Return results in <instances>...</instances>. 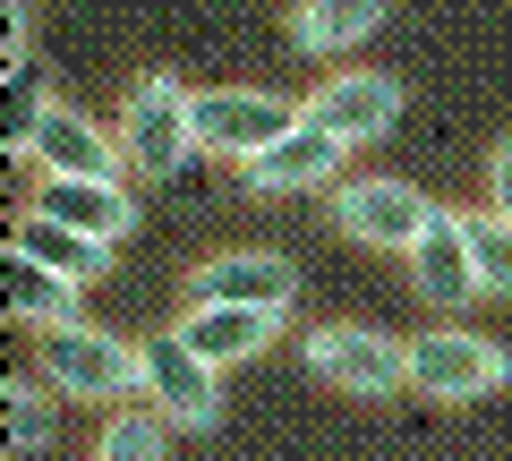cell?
Segmentation results:
<instances>
[{"mask_svg": "<svg viewBox=\"0 0 512 461\" xmlns=\"http://www.w3.org/2000/svg\"><path fill=\"white\" fill-rule=\"evenodd\" d=\"M9 444H18V453H43V444H52V402H43L35 385H9Z\"/></svg>", "mask_w": 512, "mask_h": 461, "instance_id": "cell-21", "label": "cell"}, {"mask_svg": "<svg viewBox=\"0 0 512 461\" xmlns=\"http://www.w3.org/2000/svg\"><path fill=\"white\" fill-rule=\"evenodd\" d=\"M512 376V351L487 342V333H461V325H436L410 342V385L427 402H487L495 385Z\"/></svg>", "mask_w": 512, "mask_h": 461, "instance_id": "cell-3", "label": "cell"}, {"mask_svg": "<svg viewBox=\"0 0 512 461\" xmlns=\"http://www.w3.org/2000/svg\"><path fill=\"white\" fill-rule=\"evenodd\" d=\"M308 351V368L325 376V385H342V393H393V385H410V342H393V333H376V325H325V333H308L299 342Z\"/></svg>", "mask_w": 512, "mask_h": 461, "instance_id": "cell-7", "label": "cell"}, {"mask_svg": "<svg viewBox=\"0 0 512 461\" xmlns=\"http://www.w3.org/2000/svg\"><path fill=\"white\" fill-rule=\"evenodd\" d=\"M333 222H342V240H359V248H402L410 257V248L427 240L436 205L410 180H342L333 188Z\"/></svg>", "mask_w": 512, "mask_h": 461, "instance_id": "cell-8", "label": "cell"}, {"mask_svg": "<svg viewBox=\"0 0 512 461\" xmlns=\"http://www.w3.org/2000/svg\"><path fill=\"white\" fill-rule=\"evenodd\" d=\"M487 205H495V214L512 222V137H504V146L487 154Z\"/></svg>", "mask_w": 512, "mask_h": 461, "instance_id": "cell-22", "label": "cell"}, {"mask_svg": "<svg viewBox=\"0 0 512 461\" xmlns=\"http://www.w3.org/2000/svg\"><path fill=\"white\" fill-rule=\"evenodd\" d=\"M94 461H171L163 410H120V419L103 427V444H94Z\"/></svg>", "mask_w": 512, "mask_h": 461, "instance_id": "cell-18", "label": "cell"}, {"mask_svg": "<svg viewBox=\"0 0 512 461\" xmlns=\"http://www.w3.org/2000/svg\"><path fill=\"white\" fill-rule=\"evenodd\" d=\"M342 137H325L316 120H299L282 146H265L256 163H239V180L256 188V197H308V188H333L342 180Z\"/></svg>", "mask_w": 512, "mask_h": 461, "instance_id": "cell-10", "label": "cell"}, {"mask_svg": "<svg viewBox=\"0 0 512 461\" xmlns=\"http://www.w3.org/2000/svg\"><path fill=\"white\" fill-rule=\"evenodd\" d=\"M120 154L137 180H180L197 154V94H180V77H137L120 103Z\"/></svg>", "mask_w": 512, "mask_h": 461, "instance_id": "cell-1", "label": "cell"}, {"mask_svg": "<svg viewBox=\"0 0 512 461\" xmlns=\"http://www.w3.org/2000/svg\"><path fill=\"white\" fill-rule=\"evenodd\" d=\"M461 222H470V257H478V282L512 299V222L495 214V205H487V214H461Z\"/></svg>", "mask_w": 512, "mask_h": 461, "instance_id": "cell-20", "label": "cell"}, {"mask_svg": "<svg viewBox=\"0 0 512 461\" xmlns=\"http://www.w3.org/2000/svg\"><path fill=\"white\" fill-rule=\"evenodd\" d=\"M410 282H419L436 308H461V299L487 291V282H478V257H470V222H461V214L427 222V240L410 248Z\"/></svg>", "mask_w": 512, "mask_h": 461, "instance_id": "cell-13", "label": "cell"}, {"mask_svg": "<svg viewBox=\"0 0 512 461\" xmlns=\"http://www.w3.org/2000/svg\"><path fill=\"white\" fill-rule=\"evenodd\" d=\"M26 214H52V222H69V231H86V240H103V248H120L128 231H137V197H128L120 180H43Z\"/></svg>", "mask_w": 512, "mask_h": 461, "instance_id": "cell-12", "label": "cell"}, {"mask_svg": "<svg viewBox=\"0 0 512 461\" xmlns=\"http://www.w3.org/2000/svg\"><path fill=\"white\" fill-rule=\"evenodd\" d=\"M308 120L342 146H376L393 120H402V77H376V69H350V77H325L308 94Z\"/></svg>", "mask_w": 512, "mask_h": 461, "instance_id": "cell-9", "label": "cell"}, {"mask_svg": "<svg viewBox=\"0 0 512 461\" xmlns=\"http://www.w3.org/2000/svg\"><path fill=\"white\" fill-rule=\"evenodd\" d=\"M43 376H52L60 393H77V402H128V393H146L137 342H120V333H103V325L43 333Z\"/></svg>", "mask_w": 512, "mask_h": 461, "instance_id": "cell-2", "label": "cell"}, {"mask_svg": "<svg viewBox=\"0 0 512 461\" xmlns=\"http://www.w3.org/2000/svg\"><path fill=\"white\" fill-rule=\"evenodd\" d=\"M52 77L35 69V60H26V69H9V154H26V137L43 129V120H52Z\"/></svg>", "mask_w": 512, "mask_h": 461, "instance_id": "cell-19", "label": "cell"}, {"mask_svg": "<svg viewBox=\"0 0 512 461\" xmlns=\"http://www.w3.org/2000/svg\"><path fill=\"white\" fill-rule=\"evenodd\" d=\"M26 154L43 163V180H120V171H128L120 137H103L86 111H69V103H60L35 137H26Z\"/></svg>", "mask_w": 512, "mask_h": 461, "instance_id": "cell-11", "label": "cell"}, {"mask_svg": "<svg viewBox=\"0 0 512 461\" xmlns=\"http://www.w3.org/2000/svg\"><path fill=\"white\" fill-rule=\"evenodd\" d=\"M299 299V265L274 248H231V257H205L188 274V308H256V316H291Z\"/></svg>", "mask_w": 512, "mask_h": 461, "instance_id": "cell-6", "label": "cell"}, {"mask_svg": "<svg viewBox=\"0 0 512 461\" xmlns=\"http://www.w3.org/2000/svg\"><path fill=\"white\" fill-rule=\"evenodd\" d=\"M9 248L35 257V265H52V274H69V282H103L111 274V248L86 240V231H69V222H52V214H18Z\"/></svg>", "mask_w": 512, "mask_h": 461, "instance_id": "cell-17", "label": "cell"}, {"mask_svg": "<svg viewBox=\"0 0 512 461\" xmlns=\"http://www.w3.org/2000/svg\"><path fill=\"white\" fill-rule=\"evenodd\" d=\"M137 376H146V410H163L171 427H214L222 419V376L205 351H188L180 333H154V342H137Z\"/></svg>", "mask_w": 512, "mask_h": 461, "instance_id": "cell-4", "label": "cell"}, {"mask_svg": "<svg viewBox=\"0 0 512 461\" xmlns=\"http://www.w3.org/2000/svg\"><path fill=\"white\" fill-rule=\"evenodd\" d=\"M0 52L9 69H26V0H0Z\"/></svg>", "mask_w": 512, "mask_h": 461, "instance_id": "cell-23", "label": "cell"}, {"mask_svg": "<svg viewBox=\"0 0 512 461\" xmlns=\"http://www.w3.org/2000/svg\"><path fill=\"white\" fill-rule=\"evenodd\" d=\"M299 120H308L299 103H282V94H256V86L197 94V154H231V163H256V154L282 146Z\"/></svg>", "mask_w": 512, "mask_h": 461, "instance_id": "cell-5", "label": "cell"}, {"mask_svg": "<svg viewBox=\"0 0 512 461\" xmlns=\"http://www.w3.org/2000/svg\"><path fill=\"white\" fill-rule=\"evenodd\" d=\"M9 316H18V325H35V333H60V325H86V316H77V291H86V282H69V274H52V265H35V257H18V248H9Z\"/></svg>", "mask_w": 512, "mask_h": 461, "instance_id": "cell-16", "label": "cell"}, {"mask_svg": "<svg viewBox=\"0 0 512 461\" xmlns=\"http://www.w3.org/2000/svg\"><path fill=\"white\" fill-rule=\"evenodd\" d=\"M384 18H393V0H291V43L333 60V52H359Z\"/></svg>", "mask_w": 512, "mask_h": 461, "instance_id": "cell-14", "label": "cell"}, {"mask_svg": "<svg viewBox=\"0 0 512 461\" xmlns=\"http://www.w3.org/2000/svg\"><path fill=\"white\" fill-rule=\"evenodd\" d=\"M171 333H180L188 351H205L214 368H231V359H256V351H274L282 316H256V308H188Z\"/></svg>", "mask_w": 512, "mask_h": 461, "instance_id": "cell-15", "label": "cell"}]
</instances>
